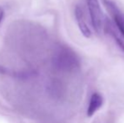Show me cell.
<instances>
[{"label":"cell","instance_id":"obj_1","mask_svg":"<svg viewBox=\"0 0 124 123\" xmlns=\"http://www.w3.org/2000/svg\"><path fill=\"white\" fill-rule=\"evenodd\" d=\"M91 24L96 33H101L103 28V14L98 0H86Z\"/></svg>","mask_w":124,"mask_h":123},{"label":"cell","instance_id":"obj_2","mask_svg":"<svg viewBox=\"0 0 124 123\" xmlns=\"http://www.w3.org/2000/svg\"><path fill=\"white\" fill-rule=\"evenodd\" d=\"M75 17H76L77 23H78V28H79L81 33L85 37H90L91 36V31H90L89 26L87 25L86 21H85V14L84 11L79 6H77L75 8Z\"/></svg>","mask_w":124,"mask_h":123},{"label":"cell","instance_id":"obj_3","mask_svg":"<svg viewBox=\"0 0 124 123\" xmlns=\"http://www.w3.org/2000/svg\"><path fill=\"white\" fill-rule=\"evenodd\" d=\"M102 104H103L102 96L98 93L93 94L90 100V103H89L88 110H87V116L89 117L92 116L101 108Z\"/></svg>","mask_w":124,"mask_h":123},{"label":"cell","instance_id":"obj_4","mask_svg":"<svg viewBox=\"0 0 124 123\" xmlns=\"http://www.w3.org/2000/svg\"><path fill=\"white\" fill-rule=\"evenodd\" d=\"M60 53L61 54L59 55L58 60H57L59 62V63L62 67H73L74 64L76 62V59L73 56V54H71L72 52H69V51H66V50L65 51L62 50Z\"/></svg>","mask_w":124,"mask_h":123},{"label":"cell","instance_id":"obj_5","mask_svg":"<svg viewBox=\"0 0 124 123\" xmlns=\"http://www.w3.org/2000/svg\"><path fill=\"white\" fill-rule=\"evenodd\" d=\"M113 19L116 25L117 26L118 30H120L121 34L124 37V16L119 12H113Z\"/></svg>","mask_w":124,"mask_h":123},{"label":"cell","instance_id":"obj_6","mask_svg":"<svg viewBox=\"0 0 124 123\" xmlns=\"http://www.w3.org/2000/svg\"><path fill=\"white\" fill-rule=\"evenodd\" d=\"M116 42H117V44H118V46H120V47L122 48V49L124 51V42L123 41H122L121 39H119V38H117V37H116Z\"/></svg>","mask_w":124,"mask_h":123},{"label":"cell","instance_id":"obj_7","mask_svg":"<svg viewBox=\"0 0 124 123\" xmlns=\"http://www.w3.org/2000/svg\"><path fill=\"white\" fill-rule=\"evenodd\" d=\"M3 17V10L2 8H0V22H1Z\"/></svg>","mask_w":124,"mask_h":123}]
</instances>
